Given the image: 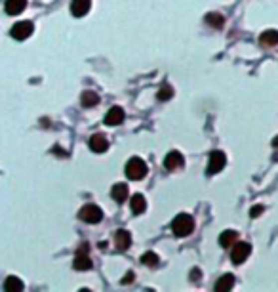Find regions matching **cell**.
<instances>
[{
  "label": "cell",
  "instance_id": "26",
  "mask_svg": "<svg viewBox=\"0 0 278 292\" xmlns=\"http://www.w3.org/2000/svg\"><path fill=\"white\" fill-rule=\"evenodd\" d=\"M273 145H275V147H278V136L275 138V140H273Z\"/></svg>",
  "mask_w": 278,
  "mask_h": 292
},
{
  "label": "cell",
  "instance_id": "20",
  "mask_svg": "<svg viewBox=\"0 0 278 292\" xmlns=\"http://www.w3.org/2000/svg\"><path fill=\"white\" fill-rule=\"evenodd\" d=\"M80 103L84 105V107H94L99 103V96H97L96 92H92V90H86L82 97H80Z\"/></svg>",
  "mask_w": 278,
  "mask_h": 292
},
{
  "label": "cell",
  "instance_id": "16",
  "mask_svg": "<svg viewBox=\"0 0 278 292\" xmlns=\"http://www.w3.org/2000/svg\"><path fill=\"white\" fill-rule=\"evenodd\" d=\"M132 212L138 216V214H143L145 210H147V201H145V197L143 195L136 193L134 197H132Z\"/></svg>",
  "mask_w": 278,
  "mask_h": 292
},
{
  "label": "cell",
  "instance_id": "18",
  "mask_svg": "<svg viewBox=\"0 0 278 292\" xmlns=\"http://www.w3.org/2000/svg\"><path fill=\"white\" fill-rule=\"evenodd\" d=\"M236 241H238V233L233 231V229H227V231H223V233L219 235V245H221L223 249H231V245H235Z\"/></svg>",
  "mask_w": 278,
  "mask_h": 292
},
{
  "label": "cell",
  "instance_id": "19",
  "mask_svg": "<svg viewBox=\"0 0 278 292\" xmlns=\"http://www.w3.org/2000/svg\"><path fill=\"white\" fill-rule=\"evenodd\" d=\"M206 23H208L212 29H223L225 17L221 15V13H215V11H212V13H208V15H206Z\"/></svg>",
  "mask_w": 278,
  "mask_h": 292
},
{
  "label": "cell",
  "instance_id": "5",
  "mask_svg": "<svg viewBox=\"0 0 278 292\" xmlns=\"http://www.w3.org/2000/svg\"><path fill=\"white\" fill-rule=\"evenodd\" d=\"M227 164V157L223 151H214L210 155V162H208V174L214 176V174L221 172Z\"/></svg>",
  "mask_w": 278,
  "mask_h": 292
},
{
  "label": "cell",
  "instance_id": "12",
  "mask_svg": "<svg viewBox=\"0 0 278 292\" xmlns=\"http://www.w3.org/2000/svg\"><path fill=\"white\" fill-rule=\"evenodd\" d=\"M25 8H27V0H6L4 4V10L8 15H17L25 11Z\"/></svg>",
  "mask_w": 278,
  "mask_h": 292
},
{
  "label": "cell",
  "instance_id": "3",
  "mask_svg": "<svg viewBox=\"0 0 278 292\" xmlns=\"http://www.w3.org/2000/svg\"><path fill=\"white\" fill-rule=\"evenodd\" d=\"M126 174H128L130 180H143L147 176V164H145V161L134 157L126 164Z\"/></svg>",
  "mask_w": 278,
  "mask_h": 292
},
{
  "label": "cell",
  "instance_id": "15",
  "mask_svg": "<svg viewBox=\"0 0 278 292\" xmlns=\"http://www.w3.org/2000/svg\"><path fill=\"white\" fill-rule=\"evenodd\" d=\"M111 197L117 201V203H124L128 199V185L126 184H115L111 189Z\"/></svg>",
  "mask_w": 278,
  "mask_h": 292
},
{
  "label": "cell",
  "instance_id": "24",
  "mask_svg": "<svg viewBox=\"0 0 278 292\" xmlns=\"http://www.w3.org/2000/svg\"><path fill=\"white\" fill-rule=\"evenodd\" d=\"M261 212H263V206L257 205V206H254V208L250 210V216H252V218H257L259 214H261Z\"/></svg>",
  "mask_w": 278,
  "mask_h": 292
},
{
  "label": "cell",
  "instance_id": "6",
  "mask_svg": "<svg viewBox=\"0 0 278 292\" xmlns=\"http://www.w3.org/2000/svg\"><path fill=\"white\" fill-rule=\"evenodd\" d=\"M32 31H34V27L31 21H17L11 27V36L15 40H25L27 36H31Z\"/></svg>",
  "mask_w": 278,
  "mask_h": 292
},
{
  "label": "cell",
  "instance_id": "25",
  "mask_svg": "<svg viewBox=\"0 0 278 292\" xmlns=\"http://www.w3.org/2000/svg\"><path fill=\"white\" fill-rule=\"evenodd\" d=\"M132 279H134V273L128 271V273H126V277H122V285H128V283H132Z\"/></svg>",
  "mask_w": 278,
  "mask_h": 292
},
{
  "label": "cell",
  "instance_id": "14",
  "mask_svg": "<svg viewBox=\"0 0 278 292\" xmlns=\"http://www.w3.org/2000/svg\"><path fill=\"white\" fill-rule=\"evenodd\" d=\"M259 42H261V46H267V48L277 46L278 44V31H275V29L263 31L261 32V36H259Z\"/></svg>",
  "mask_w": 278,
  "mask_h": 292
},
{
  "label": "cell",
  "instance_id": "22",
  "mask_svg": "<svg viewBox=\"0 0 278 292\" xmlns=\"http://www.w3.org/2000/svg\"><path fill=\"white\" fill-rule=\"evenodd\" d=\"M141 264H143V266H149V268H154V266L158 264V256H156L154 252H145V254L141 256Z\"/></svg>",
  "mask_w": 278,
  "mask_h": 292
},
{
  "label": "cell",
  "instance_id": "17",
  "mask_svg": "<svg viewBox=\"0 0 278 292\" xmlns=\"http://www.w3.org/2000/svg\"><path fill=\"white\" fill-rule=\"evenodd\" d=\"M233 287H235V275H231V273L223 275L219 281L215 283V291L217 292H229Z\"/></svg>",
  "mask_w": 278,
  "mask_h": 292
},
{
  "label": "cell",
  "instance_id": "13",
  "mask_svg": "<svg viewBox=\"0 0 278 292\" xmlns=\"http://www.w3.org/2000/svg\"><path fill=\"white\" fill-rule=\"evenodd\" d=\"M115 245H117L118 250H128L130 245H132V237L126 229H118L115 233Z\"/></svg>",
  "mask_w": 278,
  "mask_h": 292
},
{
  "label": "cell",
  "instance_id": "4",
  "mask_svg": "<svg viewBox=\"0 0 278 292\" xmlns=\"http://www.w3.org/2000/svg\"><path fill=\"white\" fill-rule=\"evenodd\" d=\"M252 252V245L250 243H235V247L231 249V260L235 264H242Z\"/></svg>",
  "mask_w": 278,
  "mask_h": 292
},
{
  "label": "cell",
  "instance_id": "10",
  "mask_svg": "<svg viewBox=\"0 0 278 292\" xmlns=\"http://www.w3.org/2000/svg\"><path fill=\"white\" fill-rule=\"evenodd\" d=\"M92 8V2L90 0H73L71 2V13L75 17H84L86 13Z\"/></svg>",
  "mask_w": 278,
  "mask_h": 292
},
{
  "label": "cell",
  "instance_id": "9",
  "mask_svg": "<svg viewBox=\"0 0 278 292\" xmlns=\"http://www.w3.org/2000/svg\"><path fill=\"white\" fill-rule=\"evenodd\" d=\"M183 166V155L179 151H170L164 159V168L166 170H177Z\"/></svg>",
  "mask_w": 278,
  "mask_h": 292
},
{
  "label": "cell",
  "instance_id": "7",
  "mask_svg": "<svg viewBox=\"0 0 278 292\" xmlns=\"http://www.w3.org/2000/svg\"><path fill=\"white\" fill-rule=\"evenodd\" d=\"M88 247H82V249L76 252V258H75V264H73V268L78 271H88L90 268H92V260H90V256H88Z\"/></svg>",
  "mask_w": 278,
  "mask_h": 292
},
{
  "label": "cell",
  "instance_id": "8",
  "mask_svg": "<svg viewBox=\"0 0 278 292\" xmlns=\"http://www.w3.org/2000/svg\"><path fill=\"white\" fill-rule=\"evenodd\" d=\"M88 143H90V149L94 153H105L109 149V141L103 134H94Z\"/></svg>",
  "mask_w": 278,
  "mask_h": 292
},
{
  "label": "cell",
  "instance_id": "2",
  "mask_svg": "<svg viewBox=\"0 0 278 292\" xmlns=\"http://www.w3.org/2000/svg\"><path fill=\"white\" fill-rule=\"evenodd\" d=\"M78 218L82 222H86V224H99L103 220V210L97 205H94V203H88V205H84L80 208Z\"/></svg>",
  "mask_w": 278,
  "mask_h": 292
},
{
  "label": "cell",
  "instance_id": "21",
  "mask_svg": "<svg viewBox=\"0 0 278 292\" xmlns=\"http://www.w3.org/2000/svg\"><path fill=\"white\" fill-rule=\"evenodd\" d=\"M4 289H6L8 292H19V291H23V283L19 277L10 275V277L6 279V283H4Z\"/></svg>",
  "mask_w": 278,
  "mask_h": 292
},
{
  "label": "cell",
  "instance_id": "23",
  "mask_svg": "<svg viewBox=\"0 0 278 292\" xmlns=\"http://www.w3.org/2000/svg\"><path fill=\"white\" fill-rule=\"evenodd\" d=\"M171 96H173V90H171L170 84H164V86L158 90V99H160V101H168Z\"/></svg>",
  "mask_w": 278,
  "mask_h": 292
},
{
  "label": "cell",
  "instance_id": "11",
  "mask_svg": "<svg viewBox=\"0 0 278 292\" xmlns=\"http://www.w3.org/2000/svg\"><path fill=\"white\" fill-rule=\"evenodd\" d=\"M122 120H124V109L122 107H111L105 115V124H109V126H117Z\"/></svg>",
  "mask_w": 278,
  "mask_h": 292
},
{
  "label": "cell",
  "instance_id": "1",
  "mask_svg": "<svg viewBox=\"0 0 278 292\" xmlns=\"http://www.w3.org/2000/svg\"><path fill=\"white\" fill-rule=\"evenodd\" d=\"M194 229V220L193 216H189V214H177L175 220L171 222V231H173V235H177V237H187V235H191Z\"/></svg>",
  "mask_w": 278,
  "mask_h": 292
}]
</instances>
